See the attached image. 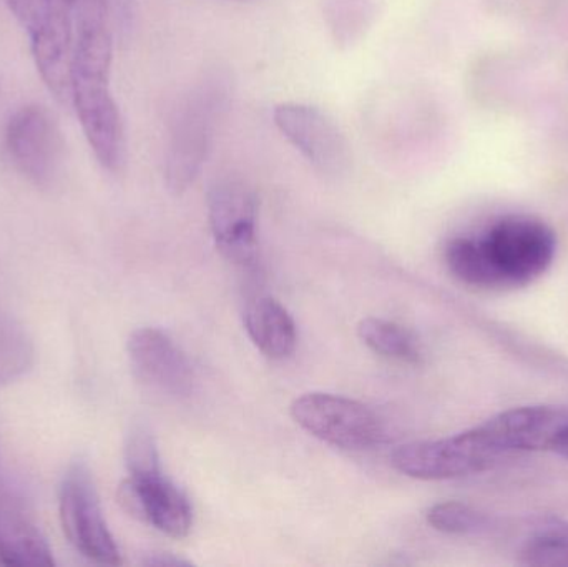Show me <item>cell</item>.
Listing matches in <instances>:
<instances>
[{
    "label": "cell",
    "instance_id": "cell-1",
    "mask_svg": "<svg viewBox=\"0 0 568 567\" xmlns=\"http://www.w3.org/2000/svg\"><path fill=\"white\" fill-rule=\"evenodd\" d=\"M113 39L106 0H82L70 70V97L97 162L120 173L126 162L125 126L110 87Z\"/></svg>",
    "mask_w": 568,
    "mask_h": 567
},
{
    "label": "cell",
    "instance_id": "cell-2",
    "mask_svg": "<svg viewBox=\"0 0 568 567\" xmlns=\"http://www.w3.org/2000/svg\"><path fill=\"white\" fill-rule=\"evenodd\" d=\"M554 230L532 216L510 215L494 223L483 236H457L447 243V269L476 288L503 290L529 285L556 259Z\"/></svg>",
    "mask_w": 568,
    "mask_h": 567
},
{
    "label": "cell",
    "instance_id": "cell-3",
    "mask_svg": "<svg viewBox=\"0 0 568 567\" xmlns=\"http://www.w3.org/2000/svg\"><path fill=\"white\" fill-rule=\"evenodd\" d=\"M509 458L489 423L449 438L409 443L390 456L397 472L420 482L464 478L493 469Z\"/></svg>",
    "mask_w": 568,
    "mask_h": 567
},
{
    "label": "cell",
    "instance_id": "cell-4",
    "mask_svg": "<svg viewBox=\"0 0 568 567\" xmlns=\"http://www.w3.org/2000/svg\"><path fill=\"white\" fill-rule=\"evenodd\" d=\"M30 40L37 69L59 102L72 105L73 16L79 0H7Z\"/></svg>",
    "mask_w": 568,
    "mask_h": 567
},
{
    "label": "cell",
    "instance_id": "cell-5",
    "mask_svg": "<svg viewBox=\"0 0 568 567\" xmlns=\"http://www.w3.org/2000/svg\"><path fill=\"white\" fill-rule=\"evenodd\" d=\"M59 513L63 535L83 558L95 565H122L119 546L103 518L92 472L85 463H73L63 475Z\"/></svg>",
    "mask_w": 568,
    "mask_h": 567
},
{
    "label": "cell",
    "instance_id": "cell-6",
    "mask_svg": "<svg viewBox=\"0 0 568 567\" xmlns=\"http://www.w3.org/2000/svg\"><path fill=\"white\" fill-rule=\"evenodd\" d=\"M291 416L314 438L334 448L363 452L379 445L384 426L363 403L331 393H306L294 399Z\"/></svg>",
    "mask_w": 568,
    "mask_h": 567
},
{
    "label": "cell",
    "instance_id": "cell-7",
    "mask_svg": "<svg viewBox=\"0 0 568 567\" xmlns=\"http://www.w3.org/2000/svg\"><path fill=\"white\" fill-rule=\"evenodd\" d=\"M258 195L239 179L210 189L209 220L216 249L239 266H253L258 255Z\"/></svg>",
    "mask_w": 568,
    "mask_h": 567
},
{
    "label": "cell",
    "instance_id": "cell-8",
    "mask_svg": "<svg viewBox=\"0 0 568 567\" xmlns=\"http://www.w3.org/2000/svg\"><path fill=\"white\" fill-rule=\"evenodd\" d=\"M12 165L37 186L52 185L63 159V140L53 117L40 105L17 110L6 126Z\"/></svg>",
    "mask_w": 568,
    "mask_h": 567
},
{
    "label": "cell",
    "instance_id": "cell-9",
    "mask_svg": "<svg viewBox=\"0 0 568 567\" xmlns=\"http://www.w3.org/2000/svg\"><path fill=\"white\" fill-rule=\"evenodd\" d=\"M220 95L216 89H200L176 112L166 153V185L170 192H185L202 170L215 125Z\"/></svg>",
    "mask_w": 568,
    "mask_h": 567
},
{
    "label": "cell",
    "instance_id": "cell-10",
    "mask_svg": "<svg viewBox=\"0 0 568 567\" xmlns=\"http://www.w3.org/2000/svg\"><path fill=\"white\" fill-rule=\"evenodd\" d=\"M284 139L323 175H339L349 166L351 145L333 119L317 107L284 102L273 110Z\"/></svg>",
    "mask_w": 568,
    "mask_h": 567
},
{
    "label": "cell",
    "instance_id": "cell-11",
    "mask_svg": "<svg viewBox=\"0 0 568 567\" xmlns=\"http://www.w3.org/2000/svg\"><path fill=\"white\" fill-rule=\"evenodd\" d=\"M119 499L129 515L170 538L182 539L192 531V505L162 469L130 475L120 486Z\"/></svg>",
    "mask_w": 568,
    "mask_h": 567
},
{
    "label": "cell",
    "instance_id": "cell-12",
    "mask_svg": "<svg viewBox=\"0 0 568 567\" xmlns=\"http://www.w3.org/2000/svg\"><path fill=\"white\" fill-rule=\"evenodd\" d=\"M130 365L136 379L149 388L166 395H189L193 388V368L185 353L166 333L140 328L126 343Z\"/></svg>",
    "mask_w": 568,
    "mask_h": 567
},
{
    "label": "cell",
    "instance_id": "cell-13",
    "mask_svg": "<svg viewBox=\"0 0 568 567\" xmlns=\"http://www.w3.org/2000/svg\"><path fill=\"white\" fill-rule=\"evenodd\" d=\"M0 565L49 567L52 549L37 525L29 503L12 486L0 482Z\"/></svg>",
    "mask_w": 568,
    "mask_h": 567
},
{
    "label": "cell",
    "instance_id": "cell-14",
    "mask_svg": "<svg viewBox=\"0 0 568 567\" xmlns=\"http://www.w3.org/2000/svg\"><path fill=\"white\" fill-rule=\"evenodd\" d=\"M245 326L253 345L268 358L284 360L296 350V323L282 303L272 296H262L250 303Z\"/></svg>",
    "mask_w": 568,
    "mask_h": 567
},
{
    "label": "cell",
    "instance_id": "cell-15",
    "mask_svg": "<svg viewBox=\"0 0 568 567\" xmlns=\"http://www.w3.org/2000/svg\"><path fill=\"white\" fill-rule=\"evenodd\" d=\"M361 340L376 355L393 362L419 365L423 360L419 342L409 330L381 318H366L359 323Z\"/></svg>",
    "mask_w": 568,
    "mask_h": 567
},
{
    "label": "cell",
    "instance_id": "cell-16",
    "mask_svg": "<svg viewBox=\"0 0 568 567\" xmlns=\"http://www.w3.org/2000/svg\"><path fill=\"white\" fill-rule=\"evenodd\" d=\"M36 360L32 340L12 316L0 313V389L22 378Z\"/></svg>",
    "mask_w": 568,
    "mask_h": 567
},
{
    "label": "cell",
    "instance_id": "cell-17",
    "mask_svg": "<svg viewBox=\"0 0 568 567\" xmlns=\"http://www.w3.org/2000/svg\"><path fill=\"white\" fill-rule=\"evenodd\" d=\"M526 566H568V525L549 522L539 526L520 549Z\"/></svg>",
    "mask_w": 568,
    "mask_h": 567
},
{
    "label": "cell",
    "instance_id": "cell-18",
    "mask_svg": "<svg viewBox=\"0 0 568 567\" xmlns=\"http://www.w3.org/2000/svg\"><path fill=\"white\" fill-rule=\"evenodd\" d=\"M426 518L436 531L454 536L483 535L493 526L486 513L456 502L434 505L427 512Z\"/></svg>",
    "mask_w": 568,
    "mask_h": 567
},
{
    "label": "cell",
    "instance_id": "cell-19",
    "mask_svg": "<svg viewBox=\"0 0 568 567\" xmlns=\"http://www.w3.org/2000/svg\"><path fill=\"white\" fill-rule=\"evenodd\" d=\"M373 9L366 0H329L327 19L334 39L339 43H353L366 29Z\"/></svg>",
    "mask_w": 568,
    "mask_h": 567
},
{
    "label": "cell",
    "instance_id": "cell-20",
    "mask_svg": "<svg viewBox=\"0 0 568 567\" xmlns=\"http://www.w3.org/2000/svg\"><path fill=\"white\" fill-rule=\"evenodd\" d=\"M125 463L129 475L156 472L160 466L155 438L146 426L135 425L126 436Z\"/></svg>",
    "mask_w": 568,
    "mask_h": 567
},
{
    "label": "cell",
    "instance_id": "cell-21",
    "mask_svg": "<svg viewBox=\"0 0 568 567\" xmlns=\"http://www.w3.org/2000/svg\"><path fill=\"white\" fill-rule=\"evenodd\" d=\"M560 0H494L504 12L514 16L534 17L546 13L547 10L559 6Z\"/></svg>",
    "mask_w": 568,
    "mask_h": 567
},
{
    "label": "cell",
    "instance_id": "cell-22",
    "mask_svg": "<svg viewBox=\"0 0 568 567\" xmlns=\"http://www.w3.org/2000/svg\"><path fill=\"white\" fill-rule=\"evenodd\" d=\"M145 565L149 566H190V561H185V559L175 558L173 555H159L150 558L149 561H145Z\"/></svg>",
    "mask_w": 568,
    "mask_h": 567
},
{
    "label": "cell",
    "instance_id": "cell-23",
    "mask_svg": "<svg viewBox=\"0 0 568 567\" xmlns=\"http://www.w3.org/2000/svg\"><path fill=\"white\" fill-rule=\"evenodd\" d=\"M554 452L568 459V425L560 433L559 439H557L556 446H554Z\"/></svg>",
    "mask_w": 568,
    "mask_h": 567
}]
</instances>
